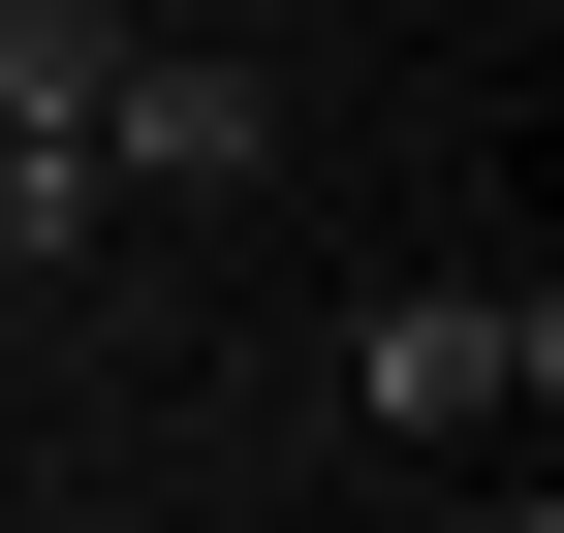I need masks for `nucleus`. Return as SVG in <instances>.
Segmentation results:
<instances>
[{"label":"nucleus","mask_w":564,"mask_h":533,"mask_svg":"<svg viewBox=\"0 0 564 533\" xmlns=\"http://www.w3.org/2000/svg\"><path fill=\"white\" fill-rule=\"evenodd\" d=\"M533 377H564L533 283H377V439H440V471H470V439H533Z\"/></svg>","instance_id":"f257e3e1"},{"label":"nucleus","mask_w":564,"mask_h":533,"mask_svg":"<svg viewBox=\"0 0 564 533\" xmlns=\"http://www.w3.org/2000/svg\"><path fill=\"white\" fill-rule=\"evenodd\" d=\"M282 126H251V63H158L126 32V95H95V188H251Z\"/></svg>","instance_id":"f03ea898"},{"label":"nucleus","mask_w":564,"mask_h":533,"mask_svg":"<svg viewBox=\"0 0 564 533\" xmlns=\"http://www.w3.org/2000/svg\"><path fill=\"white\" fill-rule=\"evenodd\" d=\"M126 95V0H0V126H95Z\"/></svg>","instance_id":"7ed1b4c3"}]
</instances>
